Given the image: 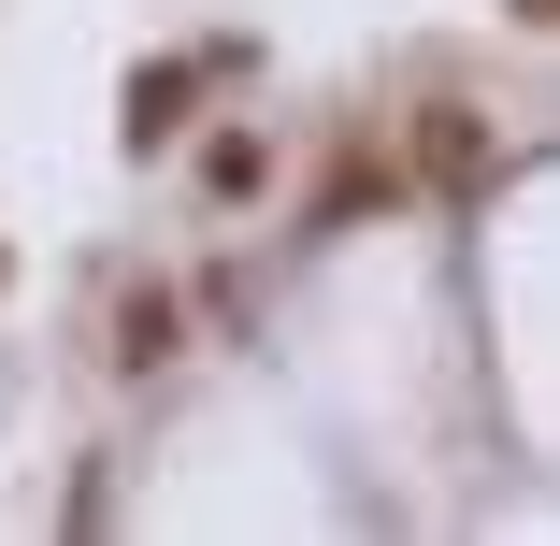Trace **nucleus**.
<instances>
[{
    "instance_id": "obj_1",
    "label": "nucleus",
    "mask_w": 560,
    "mask_h": 546,
    "mask_svg": "<svg viewBox=\"0 0 560 546\" xmlns=\"http://www.w3.org/2000/svg\"><path fill=\"white\" fill-rule=\"evenodd\" d=\"M532 15H546V30H560V0H532Z\"/></svg>"
}]
</instances>
